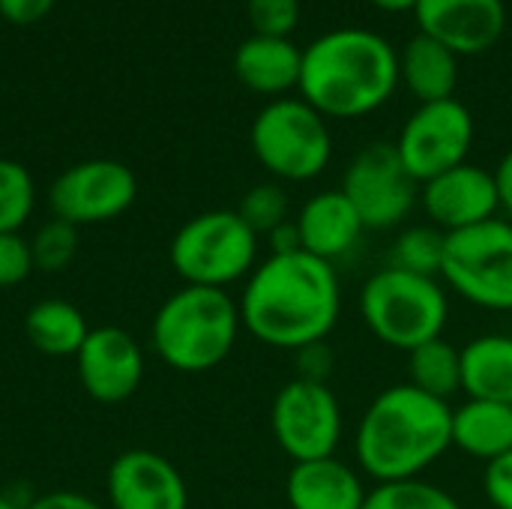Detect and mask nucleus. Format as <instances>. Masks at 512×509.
Listing matches in <instances>:
<instances>
[{
  "label": "nucleus",
  "mask_w": 512,
  "mask_h": 509,
  "mask_svg": "<svg viewBox=\"0 0 512 509\" xmlns=\"http://www.w3.org/2000/svg\"><path fill=\"white\" fill-rule=\"evenodd\" d=\"M342 192L366 231H390L420 204V183L408 174L393 141L363 147L345 171Z\"/></svg>",
  "instance_id": "1a4fd4ad"
},
{
  "label": "nucleus",
  "mask_w": 512,
  "mask_h": 509,
  "mask_svg": "<svg viewBox=\"0 0 512 509\" xmlns=\"http://www.w3.org/2000/svg\"><path fill=\"white\" fill-rule=\"evenodd\" d=\"M255 159L288 183H306L321 177L333 159V135L327 117L318 114L300 96L270 99L249 129Z\"/></svg>",
  "instance_id": "423d86ee"
},
{
  "label": "nucleus",
  "mask_w": 512,
  "mask_h": 509,
  "mask_svg": "<svg viewBox=\"0 0 512 509\" xmlns=\"http://www.w3.org/2000/svg\"><path fill=\"white\" fill-rule=\"evenodd\" d=\"M381 12H414L417 0H369Z\"/></svg>",
  "instance_id": "e433bc0d"
},
{
  "label": "nucleus",
  "mask_w": 512,
  "mask_h": 509,
  "mask_svg": "<svg viewBox=\"0 0 512 509\" xmlns=\"http://www.w3.org/2000/svg\"><path fill=\"white\" fill-rule=\"evenodd\" d=\"M363 509H462L459 501L423 480V477H414V480H396V483H375L363 501Z\"/></svg>",
  "instance_id": "a878e982"
},
{
  "label": "nucleus",
  "mask_w": 512,
  "mask_h": 509,
  "mask_svg": "<svg viewBox=\"0 0 512 509\" xmlns=\"http://www.w3.org/2000/svg\"><path fill=\"white\" fill-rule=\"evenodd\" d=\"M246 18L255 36L291 39L300 24V0H246Z\"/></svg>",
  "instance_id": "c756f323"
},
{
  "label": "nucleus",
  "mask_w": 512,
  "mask_h": 509,
  "mask_svg": "<svg viewBox=\"0 0 512 509\" xmlns=\"http://www.w3.org/2000/svg\"><path fill=\"white\" fill-rule=\"evenodd\" d=\"M138 195V180L132 168L117 159H87L66 168L48 189V204L54 219L69 225H99L111 222L132 207Z\"/></svg>",
  "instance_id": "f8f14e48"
},
{
  "label": "nucleus",
  "mask_w": 512,
  "mask_h": 509,
  "mask_svg": "<svg viewBox=\"0 0 512 509\" xmlns=\"http://www.w3.org/2000/svg\"><path fill=\"white\" fill-rule=\"evenodd\" d=\"M36 270L30 240L21 234H0V288L21 285Z\"/></svg>",
  "instance_id": "7c9ffc66"
},
{
  "label": "nucleus",
  "mask_w": 512,
  "mask_h": 509,
  "mask_svg": "<svg viewBox=\"0 0 512 509\" xmlns=\"http://www.w3.org/2000/svg\"><path fill=\"white\" fill-rule=\"evenodd\" d=\"M444 246H447V234L438 231L435 225H414L405 228L390 252V264L417 276H432L441 279V264H444Z\"/></svg>",
  "instance_id": "393cba45"
},
{
  "label": "nucleus",
  "mask_w": 512,
  "mask_h": 509,
  "mask_svg": "<svg viewBox=\"0 0 512 509\" xmlns=\"http://www.w3.org/2000/svg\"><path fill=\"white\" fill-rule=\"evenodd\" d=\"M75 360L84 393L102 405L126 402L144 381L141 345L120 327L90 330Z\"/></svg>",
  "instance_id": "4468645a"
},
{
  "label": "nucleus",
  "mask_w": 512,
  "mask_h": 509,
  "mask_svg": "<svg viewBox=\"0 0 512 509\" xmlns=\"http://www.w3.org/2000/svg\"><path fill=\"white\" fill-rule=\"evenodd\" d=\"M483 492L495 509H512V450L486 465Z\"/></svg>",
  "instance_id": "2f4dec72"
},
{
  "label": "nucleus",
  "mask_w": 512,
  "mask_h": 509,
  "mask_svg": "<svg viewBox=\"0 0 512 509\" xmlns=\"http://www.w3.org/2000/svg\"><path fill=\"white\" fill-rule=\"evenodd\" d=\"M270 429L291 462L327 459L342 441V405L327 384L291 378L273 399Z\"/></svg>",
  "instance_id": "9d476101"
},
{
  "label": "nucleus",
  "mask_w": 512,
  "mask_h": 509,
  "mask_svg": "<svg viewBox=\"0 0 512 509\" xmlns=\"http://www.w3.org/2000/svg\"><path fill=\"white\" fill-rule=\"evenodd\" d=\"M36 204V186L21 162L0 159V234H18Z\"/></svg>",
  "instance_id": "bb28decb"
},
{
  "label": "nucleus",
  "mask_w": 512,
  "mask_h": 509,
  "mask_svg": "<svg viewBox=\"0 0 512 509\" xmlns=\"http://www.w3.org/2000/svg\"><path fill=\"white\" fill-rule=\"evenodd\" d=\"M444 288L462 300L492 312H512V222L489 219L447 234Z\"/></svg>",
  "instance_id": "6e6552de"
},
{
  "label": "nucleus",
  "mask_w": 512,
  "mask_h": 509,
  "mask_svg": "<svg viewBox=\"0 0 512 509\" xmlns=\"http://www.w3.org/2000/svg\"><path fill=\"white\" fill-rule=\"evenodd\" d=\"M399 87V51L375 30L339 27L303 48L300 99L327 120L375 114Z\"/></svg>",
  "instance_id": "7ed1b4c3"
},
{
  "label": "nucleus",
  "mask_w": 512,
  "mask_h": 509,
  "mask_svg": "<svg viewBox=\"0 0 512 509\" xmlns=\"http://www.w3.org/2000/svg\"><path fill=\"white\" fill-rule=\"evenodd\" d=\"M420 33L438 39L459 57L489 51L507 27L504 0H417Z\"/></svg>",
  "instance_id": "2eb2a0df"
},
{
  "label": "nucleus",
  "mask_w": 512,
  "mask_h": 509,
  "mask_svg": "<svg viewBox=\"0 0 512 509\" xmlns=\"http://www.w3.org/2000/svg\"><path fill=\"white\" fill-rule=\"evenodd\" d=\"M240 327V306L228 291L183 285L159 306L150 339L165 366L201 375L228 360Z\"/></svg>",
  "instance_id": "20e7f679"
},
{
  "label": "nucleus",
  "mask_w": 512,
  "mask_h": 509,
  "mask_svg": "<svg viewBox=\"0 0 512 509\" xmlns=\"http://www.w3.org/2000/svg\"><path fill=\"white\" fill-rule=\"evenodd\" d=\"M54 0H0V15L12 24H36L51 12Z\"/></svg>",
  "instance_id": "72a5a7b5"
},
{
  "label": "nucleus",
  "mask_w": 512,
  "mask_h": 509,
  "mask_svg": "<svg viewBox=\"0 0 512 509\" xmlns=\"http://www.w3.org/2000/svg\"><path fill=\"white\" fill-rule=\"evenodd\" d=\"M21 509H102L93 498L81 492H48L33 501H27Z\"/></svg>",
  "instance_id": "f704fd0d"
},
{
  "label": "nucleus",
  "mask_w": 512,
  "mask_h": 509,
  "mask_svg": "<svg viewBox=\"0 0 512 509\" xmlns=\"http://www.w3.org/2000/svg\"><path fill=\"white\" fill-rule=\"evenodd\" d=\"M495 174V186H498V198H501V213L512 216V147L501 156Z\"/></svg>",
  "instance_id": "c9c22d12"
},
{
  "label": "nucleus",
  "mask_w": 512,
  "mask_h": 509,
  "mask_svg": "<svg viewBox=\"0 0 512 509\" xmlns=\"http://www.w3.org/2000/svg\"><path fill=\"white\" fill-rule=\"evenodd\" d=\"M24 333L39 354L75 357L90 327L78 306L66 300H39L36 306H30L24 318Z\"/></svg>",
  "instance_id": "5701e85b"
},
{
  "label": "nucleus",
  "mask_w": 512,
  "mask_h": 509,
  "mask_svg": "<svg viewBox=\"0 0 512 509\" xmlns=\"http://www.w3.org/2000/svg\"><path fill=\"white\" fill-rule=\"evenodd\" d=\"M234 72L252 93L282 99L300 87L303 48L279 36H249L234 51Z\"/></svg>",
  "instance_id": "6ab92c4d"
},
{
  "label": "nucleus",
  "mask_w": 512,
  "mask_h": 509,
  "mask_svg": "<svg viewBox=\"0 0 512 509\" xmlns=\"http://www.w3.org/2000/svg\"><path fill=\"white\" fill-rule=\"evenodd\" d=\"M408 384L447 402L462 390V351L444 336L408 354Z\"/></svg>",
  "instance_id": "b1692460"
},
{
  "label": "nucleus",
  "mask_w": 512,
  "mask_h": 509,
  "mask_svg": "<svg viewBox=\"0 0 512 509\" xmlns=\"http://www.w3.org/2000/svg\"><path fill=\"white\" fill-rule=\"evenodd\" d=\"M360 318L369 333L402 354L441 339L450 321V300L441 279L417 276L387 264L360 288Z\"/></svg>",
  "instance_id": "39448f33"
},
{
  "label": "nucleus",
  "mask_w": 512,
  "mask_h": 509,
  "mask_svg": "<svg viewBox=\"0 0 512 509\" xmlns=\"http://www.w3.org/2000/svg\"><path fill=\"white\" fill-rule=\"evenodd\" d=\"M366 495L363 474L339 456L294 462L285 480L291 509H363Z\"/></svg>",
  "instance_id": "a211bd4d"
},
{
  "label": "nucleus",
  "mask_w": 512,
  "mask_h": 509,
  "mask_svg": "<svg viewBox=\"0 0 512 509\" xmlns=\"http://www.w3.org/2000/svg\"><path fill=\"white\" fill-rule=\"evenodd\" d=\"M420 207L426 222L444 234L489 222L501 213L495 174L483 165L462 162L420 186Z\"/></svg>",
  "instance_id": "ddd939ff"
},
{
  "label": "nucleus",
  "mask_w": 512,
  "mask_h": 509,
  "mask_svg": "<svg viewBox=\"0 0 512 509\" xmlns=\"http://www.w3.org/2000/svg\"><path fill=\"white\" fill-rule=\"evenodd\" d=\"M450 435L456 450L489 465L512 450V405L468 399L453 408Z\"/></svg>",
  "instance_id": "412c9836"
},
{
  "label": "nucleus",
  "mask_w": 512,
  "mask_h": 509,
  "mask_svg": "<svg viewBox=\"0 0 512 509\" xmlns=\"http://www.w3.org/2000/svg\"><path fill=\"white\" fill-rule=\"evenodd\" d=\"M453 408L417 387L393 384L363 411L354 432V459L372 483L423 477L453 450Z\"/></svg>",
  "instance_id": "f03ea898"
},
{
  "label": "nucleus",
  "mask_w": 512,
  "mask_h": 509,
  "mask_svg": "<svg viewBox=\"0 0 512 509\" xmlns=\"http://www.w3.org/2000/svg\"><path fill=\"white\" fill-rule=\"evenodd\" d=\"M258 240L237 210H207L174 234L168 258L186 285L225 291L258 267Z\"/></svg>",
  "instance_id": "0eeeda50"
},
{
  "label": "nucleus",
  "mask_w": 512,
  "mask_h": 509,
  "mask_svg": "<svg viewBox=\"0 0 512 509\" xmlns=\"http://www.w3.org/2000/svg\"><path fill=\"white\" fill-rule=\"evenodd\" d=\"M0 509H21L15 501H9L6 495H0Z\"/></svg>",
  "instance_id": "4c0bfd02"
},
{
  "label": "nucleus",
  "mask_w": 512,
  "mask_h": 509,
  "mask_svg": "<svg viewBox=\"0 0 512 509\" xmlns=\"http://www.w3.org/2000/svg\"><path fill=\"white\" fill-rule=\"evenodd\" d=\"M294 225H297L300 249L330 264L345 258L366 231L354 204L345 198L342 189H324L312 195L300 207Z\"/></svg>",
  "instance_id": "f3484780"
},
{
  "label": "nucleus",
  "mask_w": 512,
  "mask_h": 509,
  "mask_svg": "<svg viewBox=\"0 0 512 509\" xmlns=\"http://www.w3.org/2000/svg\"><path fill=\"white\" fill-rule=\"evenodd\" d=\"M408 174L423 186L426 180L468 162L474 147V117L456 96L417 105L393 141Z\"/></svg>",
  "instance_id": "9b49d317"
},
{
  "label": "nucleus",
  "mask_w": 512,
  "mask_h": 509,
  "mask_svg": "<svg viewBox=\"0 0 512 509\" xmlns=\"http://www.w3.org/2000/svg\"><path fill=\"white\" fill-rule=\"evenodd\" d=\"M237 306L243 330L252 339L294 354L312 342H324L339 324V273L330 261L303 249L273 252L249 273Z\"/></svg>",
  "instance_id": "f257e3e1"
},
{
  "label": "nucleus",
  "mask_w": 512,
  "mask_h": 509,
  "mask_svg": "<svg viewBox=\"0 0 512 509\" xmlns=\"http://www.w3.org/2000/svg\"><path fill=\"white\" fill-rule=\"evenodd\" d=\"M399 84L420 105L453 99L459 84V54L438 39L417 33L399 51Z\"/></svg>",
  "instance_id": "aec40b11"
},
{
  "label": "nucleus",
  "mask_w": 512,
  "mask_h": 509,
  "mask_svg": "<svg viewBox=\"0 0 512 509\" xmlns=\"http://www.w3.org/2000/svg\"><path fill=\"white\" fill-rule=\"evenodd\" d=\"M462 351V390L468 399L512 405V336L486 333Z\"/></svg>",
  "instance_id": "4be33fe9"
},
{
  "label": "nucleus",
  "mask_w": 512,
  "mask_h": 509,
  "mask_svg": "<svg viewBox=\"0 0 512 509\" xmlns=\"http://www.w3.org/2000/svg\"><path fill=\"white\" fill-rule=\"evenodd\" d=\"M30 252H33L36 270L60 273L72 264V258L78 252V228L63 219H51L33 234Z\"/></svg>",
  "instance_id": "c85d7f7f"
},
{
  "label": "nucleus",
  "mask_w": 512,
  "mask_h": 509,
  "mask_svg": "<svg viewBox=\"0 0 512 509\" xmlns=\"http://www.w3.org/2000/svg\"><path fill=\"white\" fill-rule=\"evenodd\" d=\"M111 509H189L180 471L153 450H126L108 468Z\"/></svg>",
  "instance_id": "dca6fc26"
},
{
  "label": "nucleus",
  "mask_w": 512,
  "mask_h": 509,
  "mask_svg": "<svg viewBox=\"0 0 512 509\" xmlns=\"http://www.w3.org/2000/svg\"><path fill=\"white\" fill-rule=\"evenodd\" d=\"M294 357H297V378L315 381V384H327L330 381L336 357H333V348L327 345V339L324 342H312V345L294 351Z\"/></svg>",
  "instance_id": "473e14b6"
},
{
  "label": "nucleus",
  "mask_w": 512,
  "mask_h": 509,
  "mask_svg": "<svg viewBox=\"0 0 512 509\" xmlns=\"http://www.w3.org/2000/svg\"><path fill=\"white\" fill-rule=\"evenodd\" d=\"M237 213L258 237H270L276 228L291 222V201L279 183H258L240 198Z\"/></svg>",
  "instance_id": "cd10ccee"
}]
</instances>
